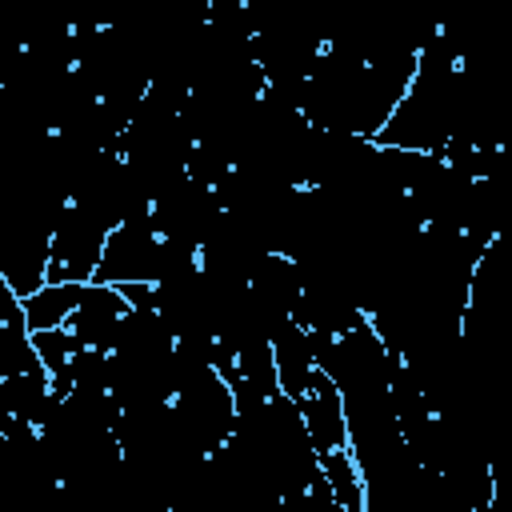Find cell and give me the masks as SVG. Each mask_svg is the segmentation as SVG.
Returning <instances> with one entry per match:
<instances>
[{
	"label": "cell",
	"instance_id": "obj_2",
	"mask_svg": "<svg viewBox=\"0 0 512 512\" xmlns=\"http://www.w3.org/2000/svg\"><path fill=\"white\" fill-rule=\"evenodd\" d=\"M72 144L44 136L0 172V276L28 300L44 288L52 236L68 200Z\"/></svg>",
	"mask_w": 512,
	"mask_h": 512
},
{
	"label": "cell",
	"instance_id": "obj_4",
	"mask_svg": "<svg viewBox=\"0 0 512 512\" xmlns=\"http://www.w3.org/2000/svg\"><path fill=\"white\" fill-rule=\"evenodd\" d=\"M124 512H172V508H168V504H160V500H152L148 492H140Z\"/></svg>",
	"mask_w": 512,
	"mask_h": 512
},
{
	"label": "cell",
	"instance_id": "obj_3",
	"mask_svg": "<svg viewBox=\"0 0 512 512\" xmlns=\"http://www.w3.org/2000/svg\"><path fill=\"white\" fill-rule=\"evenodd\" d=\"M88 284H44L40 292H32L24 304V324H28V336L32 332H52V328H64L68 316L76 312L80 296H84Z\"/></svg>",
	"mask_w": 512,
	"mask_h": 512
},
{
	"label": "cell",
	"instance_id": "obj_1",
	"mask_svg": "<svg viewBox=\"0 0 512 512\" xmlns=\"http://www.w3.org/2000/svg\"><path fill=\"white\" fill-rule=\"evenodd\" d=\"M468 140H492V116L484 108L480 80L464 56V48L452 40V32L432 28L416 56V72L388 116V124L376 132L372 144L400 148V152H424L436 156L452 144Z\"/></svg>",
	"mask_w": 512,
	"mask_h": 512
}]
</instances>
